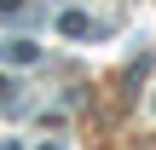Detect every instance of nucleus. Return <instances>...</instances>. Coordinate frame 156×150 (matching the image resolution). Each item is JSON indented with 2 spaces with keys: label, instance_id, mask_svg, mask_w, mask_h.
Listing matches in <instances>:
<instances>
[{
  "label": "nucleus",
  "instance_id": "obj_1",
  "mask_svg": "<svg viewBox=\"0 0 156 150\" xmlns=\"http://www.w3.org/2000/svg\"><path fill=\"white\" fill-rule=\"evenodd\" d=\"M6 58H12V64H35V46H29V40H6Z\"/></svg>",
  "mask_w": 156,
  "mask_h": 150
},
{
  "label": "nucleus",
  "instance_id": "obj_2",
  "mask_svg": "<svg viewBox=\"0 0 156 150\" xmlns=\"http://www.w3.org/2000/svg\"><path fill=\"white\" fill-rule=\"evenodd\" d=\"M0 12H17V0H0Z\"/></svg>",
  "mask_w": 156,
  "mask_h": 150
},
{
  "label": "nucleus",
  "instance_id": "obj_3",
  "mask_svg": "<svg viewBox=\"0 0 156 150\" xmlns=\"http://www.w3.org/2000/svg\"><path fill=\"white\" fill-rule=\"evenodd\" d=\"M46 150H58V145H46Z\"/></svg>",
  "mask_w": 156,
  "mask_h": 150
}]
</instances>
